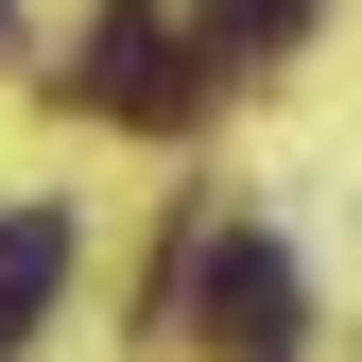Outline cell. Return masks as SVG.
Returning a JSON list of instances; mask_svg holds the SVG:
<instances>
[{"mask_svg": "<svg viewBox=\"0 0 362 362\" xmlns=\"http://www.w3.org/2000/svg\"><path fill=\"white\" fill-rule=\"evenodd\" d=\"M190 328H207L224 362H293V259L259 242V224L190 242Z\"/></svg>", "mask_w": 362, "mask_h": 362, "instance_id": "obj_1", "label": "cell"}, {"mask_svg": "<svg viewBox=\"0 0 362 362\" xmlns=\"http://www.w3.org/2000/svg\"><path fill=\"white\" fill-rule=\"evenodd\" d=\"M69 86H86L104 121H190V69H173V18H156V0H104Z\"/></svg>", "mask_w": 362, "mask_h": 362, "instance_id": "obj_2", "label": "cell"}, {"mask_svg": "<svg viewBox=\"0 0 362 362\" xmlns=\"http://www.w3.org/2000/svg\"><path fill=\"white\" fill-rule=\"evenodd\" d=\"M52 293H69V207H0V362L52 328Z\"/></svg>", "mask_w": 362, "mask_h": 362, "instance_id": "obj_3", "label": "cell"}, {"mask_svg": "<svg viewBox=\"0 0 362 362\" xmlns=\"http://www.w3.org/2000/svg\"><path fill=\"white\" fill-rule=\"evenodd\" d=\"M293 18L310 0H207V35H242V52H293Z\"/></svg>", "mask_w": 362, "mask_h": 362, "instance_id": "obj_4", "label": "cell"}, {"mask_svg": "<svg viewBox=\"0 0 362 362\" xmlns=\"http://www.w3.org/2000/svg\"><path fill=\"white\" fill-rule=\"evenodd\" d=\"M0 35H18V0H0Z\"/></svg>", "mask_w": 362, "mask_h": 362, "instance_id": "obj_5", "label": "cell"}]
</instances>
